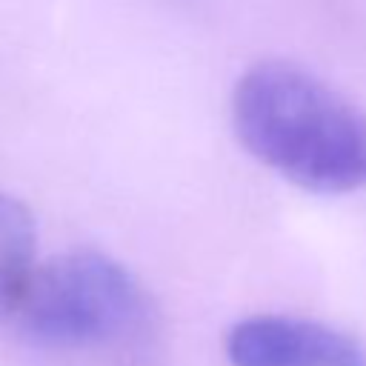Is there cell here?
I'll return each mask as SVG.
<instances>
[{"mask_svg": "<svg viewBox=\"0 0 366 366\" xmlns=\"http://www.w3.org/2000/svg\"><path fill=\"white\" fill-rule=\"evenodd\" d=\"M229 366H366L349 332L295 315H249L226 332Z\"/></svg>", "mask_w": 366, "mask_h": 366, "instance_id": "obj_3", "label": "cell"}, {"mask_svg": "<svg viewBox=\"0 0 366 366\" xmlns=\"http://www.w3.org/2000/svg\"><path fill=\"white\" fill-rule=\"evenodd\" d=\"M232 126L257 163L306 192L366 186V112L303 66H249L232 89Z\"/></svg>", "mask_w": 366, "mask_h": 366, "instance_id": "obj_1", "label": "cell"}, {"mask_svg": "<svg viewBox=\"0 0 366 366\" xmlns=\"http://www.w3.org/2000/svg\"><path fill=\"white\" fill-rule=\"evenodd\" d=\"M37 229L31 212L11 194L0 192V323L11 320L23 292L37 269Z\"/></svg>", "mask_w": 366, "mask_h": 366, "instance_id": "obj_4", "label": "cell"}, {"mask_svg": "<svg viewBox=\"0 0 366 366\" xmlns=\"http://www.w3.org/2000/svg\"><path fill=\"white\" fill-rule=\"evenodd\" d=\"M11 320L37 352L106 366H143L160 337V315L146 286L94 249L40 263Z\"/></svg>", "mask_w": 366, "mask_h": 366, "instance_id": "obj_2", "label": "cell"}]
</instances>
